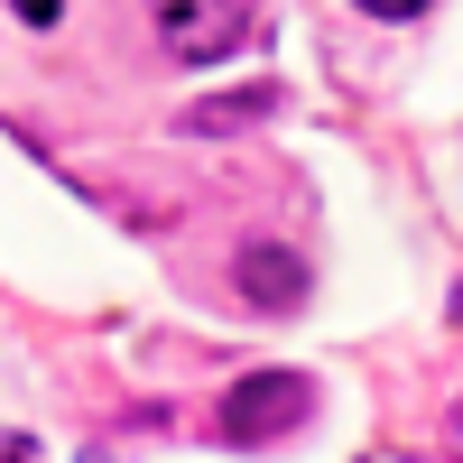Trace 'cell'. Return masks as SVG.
Returning a JSON list of instances; mask_svg holds the SVG:
<instances>
[{"label": "cell", "instance_id": "6da1fadb", "mask_svg": "<svg viewBox=\"0 0 463 463\" xmlns=\"http://www.w3.org/2000/svg\"><path fill=\"white\" fill-rule=\"evenodd\" d=\"M148 19L176 65H222L260 37V0H148Z\"/></svg>", "mask_w": 463, "mask_h": 463}, {"label": "cell", "instance_id": "7a4b0ae2", "mask_svg": "<svg viewBox=\"0 0 463 463\" xmlns=\"http://www.w3.org/2000/svg\"><path fill=\"white\" fill-rule=\"evenodd\" d=\"M297 417H306V380H297V371H250L241 390H222L213 436H222V445H269V436H288Z\"/></svg>", "mask_w": 463, "mask_h": 463}, {"label": "cell", "instance_id": "3957f363", "mask_svg": "<svg viewBox=\"0 0 463 463\" xmlns=\"http://www.w3.org/2000/svg\"><path fill=\"white\" fill-rule=\"evenodd\" d=\"M232 279H241L260 306H297V288H306V269L279 250V241H241V260H232Z\"/></svg>", "mask_w": 463, "mask_h": 463}, {"label": "cell", "instance_id": "277c9868", "mask_svg": "<svg viewBox=\"0 0 463 463\" xmlns=\"http://www.w3.org/2000/svg\"><path fill=\"white\" fill-rule=\"evenodd\" d=\"M279 111V84H250L241 102H204V111H185V130H241V121H269Z\"/></svg>", "mask_w": 463, "mask_h": 463}, {"label": "cell", "instance_id": "5b68a950", "mask_svg": "<svg viewBox=\"0 0 463 463\" xmlns=\"http://www.w3.org/2000/svg\"><path fill=\"white\" fill-rule=\"evenodd\" d=\"M362 10H371V19H427L436 0H362Z\"/></svg>", "mask_w": 463, "mask_h": 463}]
</instances>
